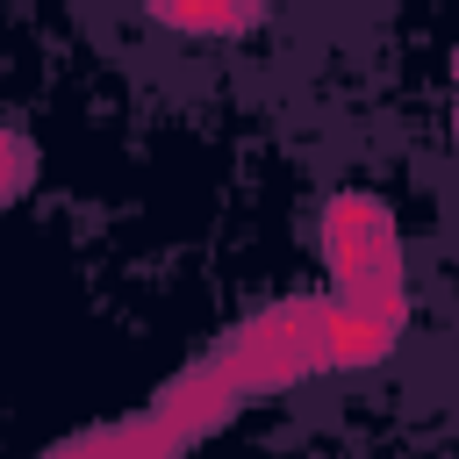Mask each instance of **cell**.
Segmentation results:
<instances>
[{
	"mask_svg": "<svg viewBox=\"0 0 459 459\" xmlns=\"http://www.w3.org/2000/svg\"><path fill=\"white\" fill-rule=\"evenodd\" d=\"M215 359L230 366V380L244 394H273V387L308 380L323 366V301H273V308H258Z\"/></svg>",
	"mask_w": 459,
	"mask_h": 459,
	"instance_id": "obj_1",
	"label": "cell"
},
{
	"mask_svg": "<svg viewBox=\"0 0 459 459\" xmlns=\"http://www.w3.org/2000/svg\"><path fill=\"white\" fill-rule=\"evenodd\" d=\"M323 265H330L337 294L402 287V244H394L387 201H373V194H330L323 201Z\"/></svg>",
	"mask_w": 459,
	"mask_h": 459,
	"instance_id": "obj_2",
	"label": "cell"
},
{
	"mask_svg": "<svg viewBox=\"0 0 459 459\" xmlns=\"http://www.w3.org/2000/svg\"><path fill=\"white\" fill-rule=\"evenodd\" d=\"M402 316H409V294L402 287H359V294H330L323 301V366H380L394 344H402Z\"/></svg>",
	"mask_w": 459,
	"mask_h": 459,
	"instance_id": "obj_3",
	"label": "cell"
},
{
	"mask_svg": "<svg viewBox=\"0 0 459 459\" xmlns=\"http://www.w3.org/2000/svg\"><path fill=\"white\" fill-rule=\"evenodd\" d=\"M237 402H244V387L230 380V366H222V359H201V366H186V373H172V380L158 387L151 416H158L165 430H179L186 445H201L208 430H222V423L237 416Z\"/></svg>",
	"mask_w": 459,
	"mask_h": 459,
	"instance_id": "obj_4",
	"label": "cell"
},
{
	"mask_svg": "<svg viewBox=\"0 0 459 459\" xmlns=\"http://www.w3.org/2000/svg\"><path fill=\"white\" fill-rule=\"evenodd\" d=\"M151 14L179 36H244L265 14V0H151Z\"/></svg>",
	"mask_w": 459,
	"mask_h": 459,
	"instance_id": "obj_5",
	"label": "cell"
},
{
	"mask_svg": "<svg viewBox=\"0 0 459 459\" xmlns=\"http://www.w3.org/2000/svg\"><path fill=\"white\" fill-rule=\"evenodd\" d=\"M29 165H36V158H29V136H22V129H7V201L29 186Z\"/></svg>",
	"mask_w": 459,
	"mask_h": 459,
	"instance_id": "obj_6",
	"label": "cell"
},
{
	"mask_svg": "<svg viewBox=\"0 0 459 459\" xmlns=\"http://www.w3.org/2000/svg\"><path fill=\"white\" fill-rule=\"evenodd\" d=\"M452 136H459V115H452Z\"/></svg>",
	"mask_w": 459,
	"mask_h": 459,
	"instance_id": "obj_7",
	"label": "cell"
},
{
	"mask_svg": "<svg viewBox=\"0 0 459 459\" xmlns=\"http://www.w3.org/2000/svg\"><path fill=\"white\" fill-rule=\"evenodd\" d=\"M452 72H459V57H452Z\"/></svg>",
	"mask_w": 459,
	"mask_h": 459,
	"instance_id": "obj_8",
	"label": "cell"
}]
</instances>
